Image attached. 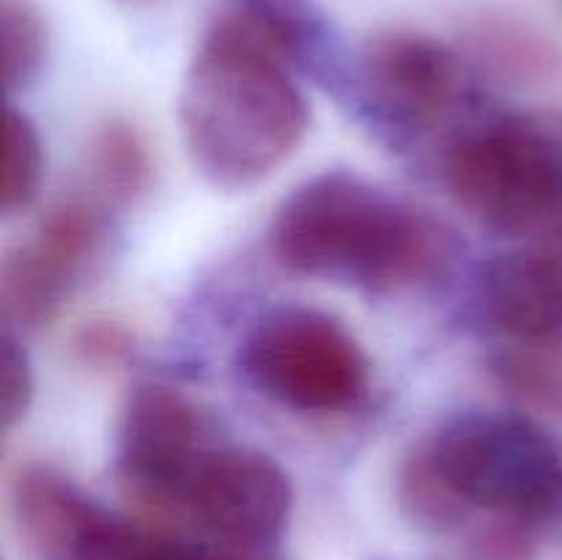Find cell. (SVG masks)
<instances>
[{
	"label": "cell",
	"mask_w": 562,
	"mask_h": 560,
	"mask_svg": "<svg viewBox=\"0 0 562 560\" xmlns=\"http://www.w3.org/2000/svg\"><path fill=\"white\" fill-rule=\"evenodd\" d=\"M278 38L234 11L212 22L187 66L179 130L192 168L217 190H250L300 148L311 108Z\"/></svg>",
	"instance_id": "cell-1"
},
{
	"label": "cell",
	"mask_w": 562,
	"mask_h": 560,
	"mask_svg": "<svg viewBox=\"0 0 562 560\" xmlns=\"http://www.w3.org/2000/svg\"><path fill=\"white\" fill-rule=\"evenodd\" d=\"M269 242L289 272L366 291L428 283L448 258L442 228L351 170H327L278 206Z\"/></svg>",
	"instance_id": "cell-2"
},
{
	"label": "cell",
	"mask_w": 562,
	"mask_h": 560,
	"mask_svg": "<svg viewBox=\"0 0 562 560\" xmlns=\"http://www.w3.org/2000/svg\"><path fill=\"white\" fill-rule=\"evenodd\" d=\"M456 522L486 511L510 525H547L562 516V450L532 417L464 412L409 453Z\"/></svg>",
	"instance_id": "cell-3"
},
{
	"label": "cell",
	"mask_w": 562,
	"mask_h": 560,
	"mask_svg": "<svg viewBox=\"0 0 562 560\" xmlns=\"http://www.w3.org/2000/svg\"><path fill=\"white\" fill-rule=\"evenodd\" d=\"M445 179L492 228L521 236L562 228V110H521L470 130L450 146Z\"/></svg>",
	"instance_id": "cell-4"
},
{
	"label": "cell",
	"mask_w": 562,
	"mask_h": 560,
	"mask_svg": "<svg viewBox=\"0 0 562 560\" xmlns=\"http://www.w3.org/2000/svg\"><path fill=\"white\" fill-rule=\"evenodd\" d=\"M239 371L272 404L302 415L351 410L368 393L371 362L360 340L316 307H274L239 346Z\"/></svg>",
	"instance_id": "cell-5"
},
{
	"label": "cell",
	"mask_w": 562,
	"mask_h": 560,
	"mask_svg": "<svg viewBox=\"0 0 562 560\" xmlns=\"http://www.w3.org/2000/svg\"><path fill=\"white\" fill-rule=\"evenodd\" d=\"M357 82L368 113L398 135L437 130L470 93V77L459 55L417 31L373 36L360 55Z\"/></svg>",
	"instance_id": "cell-6"
},
{
	"label": "cell",
	"mask_w": 562,
	"mask_h": 560,
	"mask_svg": "<svg viewBox=\"0 0 562 560\" xmlns=\"http://www.w3.org/2000/svg\"><path fill=\"white\" fill-rule=\"evenodd\" d=\"M212 445L198 406L176 388L137 384L119 426V472L135 497L165 511L184 508Z\"/></svg>",
	"instance_id": "cell-7"
},
{
	"label": "cell",
	"mask_w": 562,
	"mask_h": 560,
	"mask_svg": "<svg viewBox=\"0 0 562 560\" xmlns=\"http://www.w3.org/2000/svg\"><path fill=\"white\" fill-rule=\"evenodd\" d=\"M294 489L283 467L252 448H214L187 492L181 514L239 547L269 544L285 530Z\"/></svg>",
	"instance_id": "cell-8"
},
{
	"label": "cell",
	"mask_w": 562,
	"mask_h": 560,
	"mask_svg": "<svg viewBox=\"0 0 562 560\" xmlns=\"http://www.w3.org/2000/svg\"><path fill=\"white\" fill-rule=\"evenodd\" d=\"M481 311L499 338L562 335V228L530 236L483 269Z\"/></svg>",
	"instance_id": "cell-9"
},
{
	"label": "cell",
	"mask_w": 562,
	"mask_h": 560,
	"mask_svg": "<svg viewBox=\"0 0 562 560\" xmlns=\"http://www.w3.org/2000/svg\"><path fill=\"white\" fill-rule=\"evenodd\" d=\"M82 275L36 236L9 247L0 261V302L5 327L27 333L47 327L66 305Z\"/></svg>",
	"instance_id": "cell-10"
},
{
	"label": "cell",
	"mask_w": 562,
	"mask_h": 560,
	"mask_svg": "<svg viewBox=\"0 0 562 560\" xmlns=\"http://www.w3.org/2000/svg\"><path fill=\"white\" fill-rule=\"evenodd\" d=\"M486 371L519 410L562 421V335L499 338Z\"/></svg>",
	"instance_id": "cell-11"
},
{
	"label": "cell",
	"mask_w": 562,
	"mask_h": 560,
	"mask_svg": "<svg viewBox=\"0 0 562 560\" xmlns=\"http://www.w3.org/2000/svg\"><path fill=\"white\" fill-rule=\"evenodd\" d=\"M192 549L154 536L97 503L64 560H192Z\"/></svg>",
	"instance_id": "cell-12"
},
{
	"label": "cell",
	"mask_w": 562,
	"mask_h": 560,
	"mask_svg": "<svg viewBox=\"0 0 562 560\" xmlns=\"http://www.w3.org/2000/svg\"><path fill=\"white\" fill-rule=\"evenodd\" d=\"M0 47L5 91H22L36 82L47 60L49 31L33 0H0Z\"/></svg>",
	"instance_id": "cell-13"
},
{
	"label": "cell",
	"mask_w": 562,
	"mask_h": 560,
	"mask_svg": "<svg viewBox=\"0 0 562 560\" xmlns=\"http://www.w3.org/2000/svg\"><path fill=\"white\" fill-rule=\"evenodd\" d=\"M91 168L104 192L113 198H132L151 179V159L140 132L126 121H108L93 135Z\"/></svg>",
	"instance_id": "cell-14"
},
{
	"label": "cell",
	"mask_w": 562,
	"mask_h": 560,
	"mask_svg": "<svg viewBox=\"0 0 562 560\" xmlns=\"http://www.w3.org/2000/svg\"><path fill=\"white\" fill-rule=\"evenodd\" d=\"M5 170H3V214L22 212L31 206L38 195V187L44 181V143L38 135V126L22 110H5Z\"/></svg>",
	"instance_id": "cell-15"
},
{
	"label": "cell",
	"mask_w": 562,
	"mask_h": 560,
	"mask_svg": "<svg viewBox=\"0 0 562 560\" xmlns=\"http://www.w3.org/2000/svg\"><path fill=\"white\" fill-rule=\"evenodd\" d=\"M247 16L261 22L289 58H302L318 44V20L311 0H239Z\"/></svg>",
	"instance_id": "cell-16"
},
{
	"label": "cell",
	"mask_w": 562,
	"mask_h": 560,
	"mask_svg": "<svg viewBox=\"0 0 562 560\" xmlns=\"http://www.w3.org/2000/svg\"><path fill=\"white\" fill-rule=\"evenodd\" d=\"M0 415H3V428L11 432L22 417L27 415L36 395V371H33L31 355L22 346L20 335L11 327L3 329V340H0Z\"/></svg>",
	"instance_id": "cell-17"
},
{
	"label": "cell",
	"mask_w": 562,
	"mask_h": 560,
	"mask_svg": "<svg viewBox=\"0 0 562 560\" xmlns=\"http://www.w3.org/2000/svg\"><path fill=\"white\" fill-rule=\"evenodd\" d=\"M132 338L124 327L113 322H93L75 338V351L82 362L97 368L119 366L130 355Z\"/></svg>",
	"instance_id": "cell-18"
},
{
	"label": "cell",
	"mask_w": 562,
	"mask_h": 560,
	"mask_svg": "<svg viewBox=\"0 0 562 560\" xmlns=\"http://www.w3.org/2000/svg\"><path fill=\"white\" fill-rule=\"evenodd\" d=\"M212 560H239V558H212Z\"/></svg>",
	"instance_id": "cell-19"
}]
</instances>
